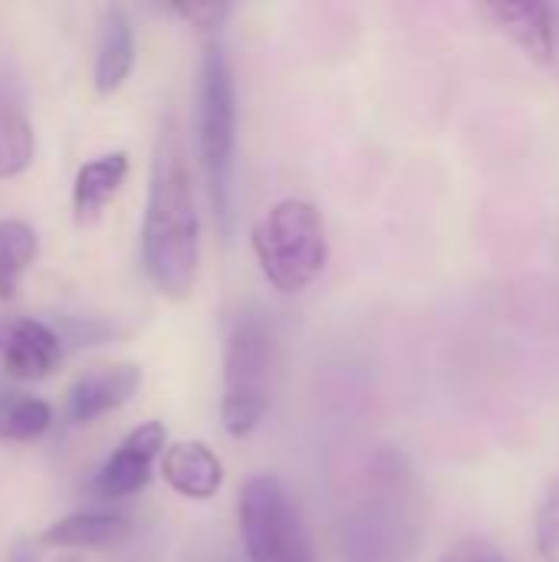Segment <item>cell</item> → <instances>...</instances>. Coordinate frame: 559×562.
I'll list each match as a JSON object with an SVG mask.
<instances>
[{"label": "cell", "mask_w": 559, "mask_h": 562, "mask_svg": "<svg viewBox=\"0 0 559 562\" xmlns=\"http://www.w3.org/2000/svg\"><path fill=\"white\" fill-rule=\"evenodd\" d=\"M161 477L188 501H211L224 484V464L204 441H175L161 454Z\"/></svg>", "instance_id": "11"}, {"label": "cell", "mask_w": 559, "mask_h": 562, "mask_svg": "<svg viewBox=\"0 0 559 562\" xmlns=\"http://www.w3.org/2000/svg\"><path fill=\"white\" fill-rule=\"evenodd\" d=\"M128 178V155L125 151H109L92 161H86L76 171L72 184V217L76 224H92L102 217L109 201L119 194V188Z\"/></svg>", "instance_id": "13"}, {"label": "cell", "mask_w": 559, "mask_h": 562, "mask_svg": "<svg viewBox=\"0 0 559 562\" xmlns=\"http://www.w3.org/2000/svg\"><path fill=\"white\" fill-rule=\"evenodd\" d=\"M234 151H237V92L231 56L221 40H208L198 76V155L208 181V198L224 231L234 207Z\"/></svg>", "instance_id": "3"}, {"label": "cell", "mask_w": 559, "mask_h": 562, "mask_svg": "<svg viewBox=\"0 0 559 562\" xmlns=\"http://www.w3.org/2000/svg\"><path fill=\"white\" fill-rule=\"evenodd\" d=\"M171 13H178L201 33H217L224 26V20L231 16V7L221 0H188V3H175Z\"/></svg>", "instance_id": "19"}, {"label": "cell", "mask_w": 559, "mask_h": 562, "mask_svg": "<svg viewBox=\"0 0 559 562\" xmlns=\"http://www.w3.org/2000/svg\"><path fill=\"white\" fill-rule=\"evenodd\" d=\"M128 537V520L119 514H72L56 520L46 533L43 543L46 547H59V550H102V547H115Z\"/></svg>", "instance_id": "14"}, {"label": "cell", "mask_w": 559, "mask_h": 562, "mask_svg": "<svg viewBox=\"0 0 559 562\" xmlns=\"http://www.w3.org/2000/svg\"><path fill=\"white\" fill-rule=\"evenodd\" d=\"M534 543L544 562H559V477H554L534 514Z\"/></svg>", "instance_id": "18"}, {"label": "cell", "mask_w": 559, "mask_h": 562, "mask_svg": "<svg viewBox=\"0 0 559 562\" xmlns=\"http://www.w3.org/2000/svg\"><path fill=\"white\" fill-rule=\"evenodd\" d=\"M53 425V408L43 398H13L0 405V438L33 441Z\"/></svg>", "instance_id": "17"}, {"label": "cell", "mask_w": 559, "mask_h": 562, "mask_svg": "<svg viewBox=\"0 0 559 562\" xmlns=\"http://www.w3.org/2000/svg\"><path fill=\"white\" fill-rule=\"evenodd\" d=\"M441 562H504L501 557V550L491 543V540H484V537H465V540H458Z\"/></svg>", "instance_id": "20"}, {"label": "cell", "mask_w": 559, "mask_h": 562, "mask_svg": "<svg viewBox=\"0 0 559 562\" xmlns=\"http://www.w3.org/2000/svg\"><path fill=\"white\" fill-rule=\"evenodd\" d=\"M36 250H40V240L26 221H16V217L0 221V300L16 296L23 273L36 260Z\"/></svg>", "instance_id": "15"}, {"label": "cell", "mask_w": 559, "mask_h": 562, "mask_svg": "<svg viewBox=\"0 0 559 562\" xmlns=\"http://www.w3.org/2000/svg\"><path fill=\"white\" fill-rule=\"evenodd\" d=\"M270 382H273V333L257 313H241L224 339L221 425L231 438H247L260 428L270 408Z\"/></svg>", "instance_id": "5"}, {"label": "cell", "mask_w": 559, "mask_h": 562, "mask_svg": "<svg viewBox=\"0 0 559 562\" xmlns=\"http://www.w3.org/2000/svg\"><path fill=\"white\" fill-rule=\"evenodd\" d=\"M254 257L267 283L280 293H303L329 257L323 214L303 198L270 204L250 231Z\"/></svg>", "instance_id": "4"}, {"label": "cell", "mask_w": 559, "mask_h": 562, "mask_svg": "<svg viewBox=\"0 0 559 562\" xmlns=\"http://www.w3.org/2000/svg\"><path fill=\"white\" fill-rule=\"evenodd\" d=\"M237 517L247 562H316L303 510L280 477H250L241 487Z\"/></svg>", "instance_id": "6"}, {"label": "cell", "mask_w": 559, "mask_h": 562, "mask_svg": "<svg viewBox=\"0 0 559 562\" xmlns=\"http://www.w3.org/2000/svg\"><path fill=\"white\" fill-rule=\"evenodd\" d=\"M59 362H63V342L49 326L36 319H16L7 326L0 339V366L10 379L36 382L43 375H53Z\"/></svg>", "instance_id": "10"}, {"label": "cell", "mask_w": 559, "mask_h": 562, "mask_svg": "<svg viewBox=\"0 0 559 562\" xmlns=\"http://www.w3.org/2000/svg\"><path fill=\"white\" fill-rule=\"evenodd\" d=\"M142 263L161 296L185 300L194 290L201 263V221L194 211L191 171L175 122H165L152 158L148 201L142 217Z\"/></svg>", "instance_id": "1"}, {"label": "cell", "mask_w": 559, "mask_h": 562, "mask_svg": "<svg viewBox=\"0 0 559 562\" xmlns=\"http://www.w3.org/2000/svg\"><path fill=\"white\" fill-rule=\"evenodd\" d=\"M168 431L161 422H145L122 438L96 477V491L105 501H122L138 494L152 481V464L165 454Z\"/></svg>", "instance_id": "7"}, {"label": "cell", "mask_w": 559, "mask_h": 562, "mask_svg": "<svg viewBox=\"0 0 559 562\" xmlns=\"http://www.w3.org/2000/svg\"><path fill=\"white\" fill-rule=\"evenodd\" d=\"M491 23L511 36L534 63L550 66L557 59V33H554V10L540 0H491L481 7Z\"/></svg>", "instance_id": "9"}, {"label": "cell", "mask_w": 559, "mask_h": 562, "mask_svg": "<svg viewBox=\"0 0 559 562\" xmlns=\"http://www.w3.org/2000/svg\"><path fill=\"white\" fill-rule=\"evenodd\" d=\"M343 562H412L422 543L418 484L395 451H379L339 527Z\"/></svg>", "instance_id": "2"}, {"label": "cell", "mask_w": 559, "mask_h": 562, "mask_svg": "<svg viewBox=\"0 0 559 562\" xmlns=\"http://www.w3.org/2000/svg\"><path fill=\"white\" fill-rule=\"evenodd\" d=\"M33 161V125L30 119L0 99V178H16Z\"/></svg>", "instance_id": "16"}, {"label": "cell", "mask_w": 559, "mask_h": 562, "mask_svg": "<svg viewBox=\"0 0 559 562\" xmlns=\"http://www.w3.org/2000/svg\"><path fill=\"white\" fill-rule=\"evenodd\" d=\"M142 385V369L132 362L102 366L86 375H79L66 395V418L72 425H89L135 398Z\"/></svg>", "instance_id": "8"}, {"label": "cell", "mask_w": 559, "mask_h": 562, "mask_svg": "<svg viewBox=\"0 0 559 562\" xmlns=\"http://www.w3.org/2000/svg\"><path fill=\"white\" fill-rule=\"evenodd\" d=\"M135 66V30L122 7H105L102 26H99V49H96V69L92 82L96 92L112 95L125 86Z\"/></svg>", "instance_id": "12"}]
</instances>
